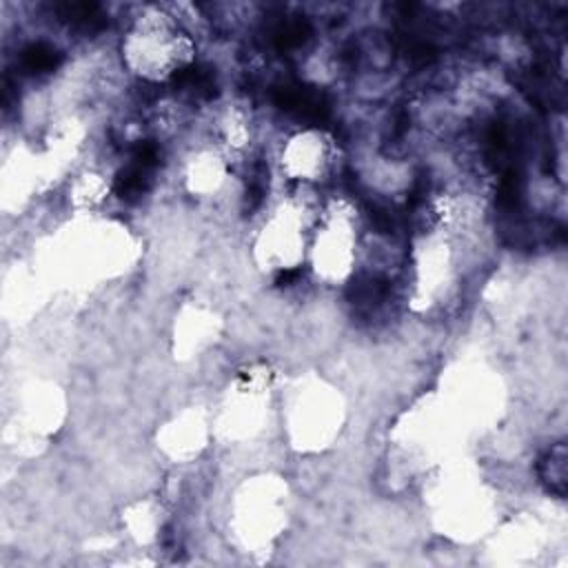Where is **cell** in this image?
I'll return each instance as SVG.
<instances>
[{"instance_id": "8992f818", "label": "cell", "mask_w": 568, "mask_h": 568, "mask_svg": "<svg viewBox=\"0 0 568 568\" xmlns=\"http://www.w3.org/2000/svg\"><path fill=\"white\" fill-rule=\"evenodd\" d=\"M280 164L288 180L300 184H320L337 164L335 140L320 129L297 131L282 144Z\"/></svg>"}, {"instance_id": "5b68a950", "label": "cell", "mask_w": 568, "mask_h": 568, "mask_svg": "<svg viewBox=\"0 0 568 568\" xmlns=\"http://www.w3.org/2000/svg\"><path fill=\"white\" fill-rule=\"evenodd\" d=\"M286 524V484L277 477H253L235 501V526L248 546H268Z\"/></svg>"}, {"instance_id": "6da1fadb", "label": "cell", "mask_w": 568, "mask_h": 568, "mask_svg": "<svg viewBox=\"0 0 568 568\" xmlns=\"http://www.w3.org/2000/svg\"><path fill=\"white\" fill-rule=\"evenodd\" d=\"M195 40L186 24L164 7L142 9L120 40L122 64L135 78L158 84L195 62Z\"/></svg>"}, {"instance_id": "52a82bcc", "label": "cell", "mask_w": 568, "mask_h": 568, "mask_svg": "<svg viewBox=\"0 0 568 568\" xmlns=\"http://www.w3.org/2000/svg\"><path fill=\"white\" fill-rule=\"evenodd\" d=\"M211 433H213V422L209 419V415L191 406L189 410H182L180 415H175L162 428L160 446L175 464H184L195 459L206 448Z\"/></svg>"}, {"instance_id": "ba28073f", "label": "cell", "mask_w": 568, "mask_h": 568, "mask_svg": "<svg viewBox=\"0 0 568 568\" xmlns=\"http://www.w3.org/2000/svg\"><path fill=\"white\" fill-rule=\"evenodd\" d=\"M226 178H229V164L217 151L195 153L184 171V184L197 197L217 195L226 184Z\"/></svg>"}, {"instance_id": "7a4b0ae2", "label": "cell", "mask_w": 568, "mask_h": 568, "mask_svg": "<svg viewBox=\"0 0 568 568\" xmlns=\"http://www.w3.org/2000/svg\"><path fill=\"white\" fill-rule=\"evenodd\" d=\"M293 393L286 397V430L291 444L297 450H322L326 448L342 428L344 404L342 395L335 393L328 384L313 382L306 386L291 388Z\"/></svg>"}, {"instance_id": "9c48e42d", "label": "cell", "mask_w": 568, "mask_h": 568, "mask_svg": "<svg viewBox=\"0 0 568 568\" xmlns=\"http://www.w3.org/2000/svg\"><path fill=\"white\" fill-rule=\"evenodd\" d=\"M182 320L184 322L175 324V339H178V346L189 353H197L206 348L211 344V335L215 337L217 333L215 315H211L204 308L195 306Z\"/></svg>"}, {"instance_id": "30bf717a", "label": "cell", "mask_w": 568, "mask_h": 568, "mask_svg": "<svg viewBox=\"0 0 568 568\" xmlns=\"http://www.w3.org/2000/svg\"><path fill=\"white\" fill-rule=\"evenodd\" d=\"M126 526L131 530L133 537H138L140 541H149L155 537V528H158V506L151 501H140L131 508Z\"/></svg>"}, {"instance_id": "3957f363", "label": "cell", "mask_w": 568, "mask_h": 568, "mask_svg": "<svg viewBox=\"0 0 568 568\" xmlns=\"http://www.w3.org/2000/svg\"><path fill=\"white\" fill-rule=\"evenodd\" d=\"M357 246V215L346 202H335L324 209V215L311 229L306 260L317 280L342 284L355 271Z\"/></svg>"}, {"instance_id": "277c9868", "label": "cell", "mask_w": 568, "mask_h": 568, "mask_svg": "<svg viewBox=\"0 0 568 568\" xmlns=\"http://www.w3.org/2000/svg\"><path fill=\"white\" fill-rule=\"evenodd\" d=\"M308 231L311 229L306 222L304 204L297 200L282 202L271 211L268 220H264L262 229L255 235V264L264 273H293L308 255Z\"/></svg>"}]
</instances>
